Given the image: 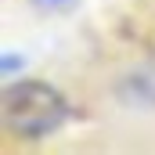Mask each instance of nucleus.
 <instances>
[{"label":"nucleus","mask_w":155,"mask_h":155,"mask_svg":"<svg viewBox=\"0 0 155 155\" xmlns=\"http://www.w3.org/2000/svg\"><path fill=\"white\" fill-rule=\"evenodd\" d=\"M69 119V101L43 79H18L4 87V126L25 141H40L61 130Z\"/></svg>","instance_id":"f257e3e1"},{"label":"nucleus","mask_w":155,"mask_h":155,"mask_svg":"<svg viewBox=\"0 0 155 155\" xmlns=\"http://www.w3.org/2000/svg\"><path fill=\"white\" fill-rule=\"evenodd\" d=\"M36 11H69L76 0H29Z\"/></svg>","instance_id":"f03ea898"}]
</instances>
